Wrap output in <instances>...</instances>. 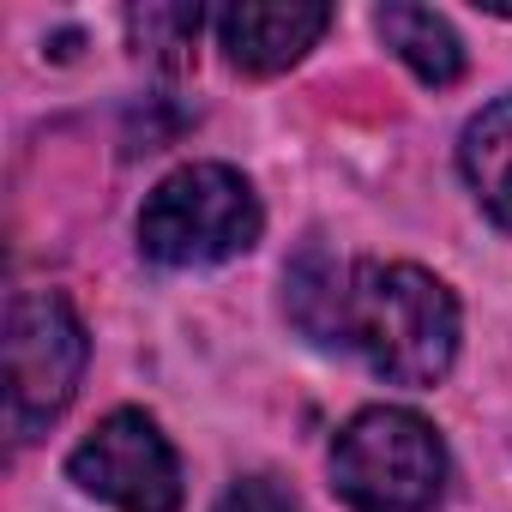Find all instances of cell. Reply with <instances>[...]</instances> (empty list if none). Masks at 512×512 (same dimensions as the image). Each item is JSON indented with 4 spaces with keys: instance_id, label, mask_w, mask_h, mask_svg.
<instances>
[{
    "instance_id": "52a82bcc",
    "label": "cell",
    "mask_w": 512,
    "mask_h": 512,
    "mask_svg": "<svg viewBox=\"0 0 512 512\" xmlns=\"http://www.w3.org/2000/svg\"><path fill=\"white\" fill-rule=\"evenodd\" d=\"M350 272L356 266H344L332 247H302L296 260H290V272H284V314H290V326L302 332V338H314V344H344V296H350Z\"/></svg>"
},
{
    "instance_id": "5b68a950",
    "label": "cell",
    "mask_w": 512,
    "mask_h": 512,
    "mask_svg": "<svg viewBox=\"0 0 512 512\" xmlns=\"http://www.w3.org/2000/svg\"><path fill=\"white\" fill-rule=\"evenodd\" d=\"M67 476L115 512H181V458L145 410H109L73 446Z\"/></svg>"
},
{
    "instance_id": "3957f363",
    "label": "cell",
    "mask_w": 512,
    "mask_h": 512,
    "mask_svg": "<svg viewBox=\"0 0 512 512\" xmlns=\"http://www.w3.org/2000/svg\"><path fill=\"white\" fill-rule=\"evenodd\" d=\"M446 470L440 428L404 404L356 410L332 440V494L356 512H434Z\"/></svg>"
},
{
    "instance_id": "30bf717a",
    "label": "cell",
    "mask_w": 512,
    "mask_h": 512,
    "mask_svg": "<svg viewBox=\"0 0 512 512\" xmlns=\"http://www.w3.org/2000/svg\"><path fill=\"white\" fill-rule=\"evenodd\" d=\"M199 25H205L199 7H133V13H127V31H133L139 55L151 49L157 61H187Z\"/></svg>"
},
{
    "instance_id": "277c9868",
    "label": "cell",
    "mask_w": 512,
    "mask_h": 512,
    "mask_svg": "<svg viewBox=\"0 0 512 512\" xmlns=\"http://www.w3.org/2000/svg\"><path fill=\"white\" fill-rule=\"evenodd\" d=\"M0 350H7V434H13V446H31L73 404L91 344H85V326L67 296L19 290L7 302Z\"/></svg>"
},
{
    "instance_id": "6da1fadb",
    "label": "cell",
    "mask_w": 512,
    "mask_h": 512,
    "mask_svg": "<svg viewBox=\"0 0 512 512\" xmlns=\"http://www.w3.org/2000/svg\"><path fill=\"white\" fill-rule=\"evenodd\" d=\"M344 350L392 386H434L458 362V302L422 266H356L344 296Z\"/></svg>"
},
{
    "instance_id": "7a4b0ae2",
    "label": "cell",
    "mask_w": 512,
    "mask_h": 512,
    "mask_svg": "<svg viewBox=\"0 0 512 512\" xmlns=\"http://www.w3.org/2000/svg\"><path fill=\"white\" fill-rule=\"evenodd\" d=\"M260 229H266V211L241 169L187 163L145 193L139 253L169 272H199V266H223L235 253H247L260 241Z\"/></svg>"
},
{
    "instance_id": "8fae6325",
    "label": "cell",
    "mask_w": 512,
    "mask_h": 512,
    "mask_svg": "<svg viewBox=\"0 0 512 512\" xmlns=\"http://www.w3.org/2000/svg\"><path fill=\"white\" fill-rule=\"evenodd\" d=\"M217 512H296V494L278 476H235L223 488Z\"/></svg>"
},
{
    "instance_id": "8992f818",
    "label": "cell",
    "mask_w": 512,
    "mask_h": 512,
    "mask_svg": "<svg viewBox=\"0 0 512 512\" xmlns=\"http://www.w3.org/2000/svg\"><path fill=\"white\" fill-rule=\"evenodd\" d=\"M332 25V7L320 0H235L217 13V43L229 55V67L241 73H284L296 67Z\"/></svg>"
},
{
    "instance_id": "9c48e42d",
    "label": "cell",
    "mask_w": 512,
    "mask_h": 512,
    "mask_svg": "<svg viewBox=\"0 0 512 512\" xmlns=\"http://www.w3.org/2000/svg\"><path fill=\"white\" fill-rule=\"evenodd\" d=\"M374 25H380L386 49H392L422 85L440 91V85H458V79H464V43H458V31H452L440 13H428V7H380Z\"/></svg>"
},
{
    "instance_id": "ba28073f",
    "label": "cell",
    "mask_w": 512,
    "mask_h": 512,
    "mask_svg": "<svg viewBox=\"0 0 512 512\" xmlns=\"http://www.w3.org/2000/svg\"><path fill=\"white\" fill-rule=\"evenodd\" d=\"M458 169H464L476 205L512 235V97L488 103V109L464 127V139H458Z\"/></svg>"
}]
</instances>
